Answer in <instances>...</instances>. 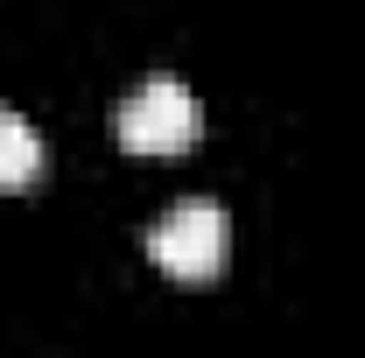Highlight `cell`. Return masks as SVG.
Here are the masks:
<instances>
[{
	"label": "cell",
	"instance_id": "6da1fadb",
	"mask_svg": "<svg viewBox=\"0 0 365 358\" xmlns=\"http://www.w3.org/2000/svg\"><path fill=\"white\" fill-rule=\"evenodd\" d=\"M232 253V225L211 197H182L169 204V218L148 232V260L169 274V281H218Z\"/></svg>",
	"mask_w": 365,
	"mask_h": 358
},
{
	"label": "cell",
	"instance_id": "7a4b0ae2",
	"mask_svg": "<svg viewBox=\"0 0 365 358\" xmlns=\"http://www.w3.org/2000/svg\"><path fill=\"white\" fill-rule=\"evenodd\" d=\"M113 134L127 155H148V162H169L182 155L190 140L204 134V113H197V98L182 78H148V85L120 106V120H113Z\"/></svg>",
	"mask_w": 365,
	"mask_h": 358
},
{
	"label": "cell",
	"instance_id": "3957f363",
	"mask_svg": "<svg viewBox=\"0 0 365 358\" xmlns=\"http://www.w3.org/2000/svg\"><path fill=\"white\" fill-rule=\"evenodd\" d=\"M43 176V134L21 113H0V190H29Z\"/></svg>",
	"mask_w": 365,
	"mask_h": 358
}]
</instances>
